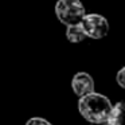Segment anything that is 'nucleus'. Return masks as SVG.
I'll use <instances>...</instances> for the list:
<instances>
[{"label":"nucleus","mask_w":125,"mask_h":125,"mask_svg":"<svg viewBox=\"0 0 125 125\" xmlns=\"http://www.w3.org/2000/svg\"><path fill=\"white\" fill-rule=\"evenodd\" d=\"M112 108H113V105H112L110 100L106 95L95 92L82 95V97H79L78 101L79 113L90 124L106 121L112 112Z\"/></svg>","instance_id":"nucleus-1"},{"label":"nucleus","mask_w":125,"mask_h":125,"mask_svg":"<svg viewBox=\"0 0 125 125\" xmlns=\"http://www.w3.org/2000/svg\"><path fill=\"white\" fill-rule=\"evenodd\" d=\"M85 14L86 10L79 0H58L55 4L57 19L66 26L79 23Z\"/></svg>","instance_id":"nucleus-2"},{"label":"nucleus","mask_w":125,"mask_h":125,"mask_svg":"<svg viewBox=\"0 0 125 125\" xmlns=\"http://www.w3.org/2000/svg\"><path fill=\"white\" fill-rule=\"evenodd\" d=\"M86 38L102 39L109 32V22L100 14H85L79 22Z\"/></svg>","instance_id":"nucleus-3"},{"label":"nucleus","mask_w":125,"mask_h":125,"mask_svg":"<svg viewBox=\"0 0 125 125\" xmlns=\"http://www.w3.org/2000/svg\"><path fill=\"white\" fill-rule=\"evenodd\" d=\"M71 89L78 97L94 92V79L87 73H77L71 79Z\"/></svg>","instance_id":"nucleus-4"},{"label":"nucleus","mask_w":125,"mask_h":125,"mask_svg":"<svg viewBox=\"0 0 125 125\" xmlns=\"http://www.w3.org/2000/svg\"><path fill=\"white\" fill-rule=\"evenodd\" d=\"M66 38L71 43H79V42L86 39V35H85L81 24L77 23V24L67 26V28H66Z\"/></svg>","instance_id":"nucleus-5"},{"label":"nucleus","mask_w":125,"mask_h":125,"mask_svg":"<svg viewBox=\"0 0 125 125\" xmlns=\"http://www.w3.org/2000/svg\"><path fill=\"white\" fill-rule=\"evenodd\" d=\"M26 125H52V124L47 120L42 118V117H32L26 122Z\"/></svg>","instance_id":"nucleus-6"},{"label":"nucleus","mask_w":125,"mask_h":125,"mask_svg":"<svg viewBox=\"0 0 125 125\" xmlns=\"http://www.w3.org/2000/svg\"><path fill=\"white\" fill-rule=\"evenodd\" d=\"M124 73H125V69L122 67L121 70L118 71V74H117V83L120 85V87H124V86H125V82H124Z\"/></svg>","instance_id":"nucleus-7"},{"label":"nucleus","mask_w":125,"mask_h":125,"mask_svg":"<svg viewBox=\"0 0 125 125\" xmlns=\"http://www.w3.org/2000/svg\"><path fill=\"white\" fill-rule=\"evenodd\" d=\"M109 125H112V124H109Z\"/></svg>","instance_id":"nucleus-8"}]
</instances>
